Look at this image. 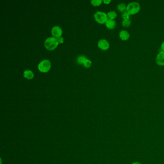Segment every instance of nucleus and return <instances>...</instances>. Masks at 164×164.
Returning <instances> with one entry per match:
<instances>
[{"label": "nucleus", "mask_w": 164, "mask_h": 164, "mask_svg": "<svg viewBox=\"0 0 164 164\" xmlns=\"http://www.w3.org/2000/svg\"><path fill=\"white\" fill-rule=\"evenodd\" d=\"M156 63L160 66L164 65V52H161L158 54L156 58Z\"/></svg>", "instance_id": "nucleus-7"}, {"label": "nucleus", "mask_w": 164, "mask_h": 164, "mask_svg": "<svg viewBox=\"0 0 164 164\" xmlns=\"http://www.w3.org/2000/svg\"><path fill=\"white\" fill-rule=\"evenodd\" d=\"M57 41H58V43L59 44H61V43H63V42H64V38L62 37H57Z\"/></svg>", "instance_id": "nucleus-18"}, {"label": "nucleus", "mask_w": 164, "mask_h": 164, "mask_svg": "<svg viewBox=\"0 0 164 164\" xmlns=\"http://www.w3.org/2000/svg\"><path fill=\"white\" fill-rule=\"evenodd\" d=\"M52 33L54 37H60L62 34V29L59 26H54L52 27Z\"/></svg>", "instance_id": "nucleus-6"}, {"label": "nucleus", "mask_w": 164, "mask_h": 164, "mask_svg": "<svg viewBox=\"0 0 164 164\" xmlns=\"http://www.w3.org/2000/svg\"><path fill=\"white\" fill-rule=\"evenodd\" d=\"M103 3L105 4H109L111 2L110 0H103Z\"/></svg>", "instance_id": "nucleus-19"}, {"label": "nucleus", "mask_w": 164, "mask_h": 164, "mask_svg": "<svg viewBox=\"0 0 164 164\" xmlns=\"http://www.w3.org/2000/svg\"><path fill=\"white\" fill-rule=\"evenodd\" d=\"M107 16H108V18L109 19L114 20V19H115L116 18L117 14H116V13L115 11H110V12H108L107 14Z\"/></svg>", "instance_id": "nucleus-12"}, {"label": "nucleus", "mask_w": 164, "mask_h": 164, "mask_svg": "<svg viewBox=\"0 0 164 164\" xmlns=\"http://www.w3.org/2000/svg\"><path fill=\"white\" fill-rule=\"evenodd\" d=\"M129 16L130 15L127 11H125L122 13V18L123 19H129Z\"/></svg>", "instance_id": "nucleus-17"}, {"label": "nucleus", "mask_w": 164, "mask_h": 164, "mask_svg": "<svg viewBox=\"0 0 164 164\" xmlns=\"http://www.w3.org/2000/svg\"><path fill=\"white\" fill-rule=\"evenodd\" d=\"M58 43L57 38L54 37H50L46 39L44 42V45L47 49L52 50L54 49L58 45Z\"/></svg>", "instance_id": "nucleus-1"}, {"label": "nucleus", "mask_w": 164, "mask_h": 164, "mask_svg": "<svg viewBox=\"0 0 164 164\" xmlns=\"http://www.w3.org/2000/svg\"><path fill=\"white\" fill-rule=\"evenodd\" d=\"M98 46L99 48L103 50H106L109 48V42H108V41H106V39H100L98 42Z\"/></svg>", "instance_id": "nucleus-5"}, {"label": "nucleus", "mask_w": 164, "mask_h": 164, "mask_svg": "<svg viewBox=\"0 0 164 164\" xmlns=\"http://www.w3.org/2000/svg\"><path fill=\"white\" fill-rule=\"evenodd\" d=\"M91 64H92L91 61L90 60L86 59V60L83 63V65L86 67H89L91 65Z\"/></svg>", "instance_id": "nucleus-16"}, {"label": "nucleus", "mask_w": 164, "mask_h": 164, "mask_svg": "<svg viewBox=\"0 0 164 164\" xmlns=\"http://www.w3.org/2000/svg\"><path fill=\"white\" fill-rule=\"evenodd\" d=\"M119 37L123 41H127L129 39L130 35L127 31H122L119 33Z\"/></svg>", "instance_id": "nucleus-8"}, {"label": "nucleus", "mask_w": 164, "mask_h": 164, "mask_svg": "<svg viewBox=\"0 0 164 164\" xmlns=\"http://www.w3.org/2000/svg\"><path fill=\"white\" fill-rule=\"evenodd\" d=\"M51 62L49 60L45 59L41 61L38 65V69L42 72H46L51 68Z\"/></svg>", "instance_id": "nucleus-4"}, {"label": "nucleus", "mask_w": 164, "mask_h": 164, "mask_svg": "<svg viewBox=\"0 0 164 164\" xmlns=\"http://www.w3.org/2000/svg\"><path fill=\"white\" fill-rule=\"evenodd\" d=\"M24 76L28 79H31L34 76L33 73L30 70H26L24 72Z\"/></svg>", "instance_id": "nucleus-10"}, {"label": "nucleus", "mask_w": 164, "mask_h": 164, "mask_svg": "<svg viewBox=\"0 0 164 164\" xmlns=\"http://www.w3.org/2000/svg\"><path fill=\"white\" fill-rule=\"evenodd\" d=\"M132 164H141L140 163L138 162H135L132 163Z\"/></svg>", "instance_id": "nucleus-21"}, {"label": "nucleus", "mask_w": 164, "mask_h": 164, "mask_svg": "<svg viewBox=\"0 0 164 164\" xmlns=\"http://www.w3.org/2000/svg\"><path fill=\"white\" fill-rule=\"evenodd\" d=\"M102 0H92L91 1V3L92 5H95V6H98L102 3Z\"/></svg>", "instance_id": "nucleus-15"}, {"label": "nucleus", "mask_w": 164, "mask_h": 164, "mask_svg": "<svg viewBox=\"0 0 164 164\" xmlns=\"http://www.w3.org/2000/svg\"><path fill=\"white\" fill-rule=\"evenodd\" d=\"M131 25V20L130 19H124L122 21V25L125 28L129 27Z\"/></svg>", "instance_id": "nucleus-13"}, {"label": "nucleus", "mask_w": 164, "mask_h": 164, "mask_svg": "<svg viewBox=\"0 0 164 164\" xmlns=\"http://www.w3.org/2000/svg\"><path fill=\"white\" fill-rule=\"evenodd\" d=\"M116 25V23L114 20L108 19L106 22V26L109 29H113Z\"/></svg>", "instance_id": "nucleus-9"}, {"label": "nucleus", "mask_w": 164, "mask_h": 164, "mask_svg": "<svg viewBox=\"0 0 164 164\" xmlns=\"http://www.w3.org/2000/svg\"><path fill=\"white\" fill-rule=\"evenodd\" d=\"M94 18L97 22L102 24L105 23H106L107 21L108 20L107 14L101 11H98L95 13L94 15Z\"/></svg>", "instance_id": "nucleus-3"}, {"label": "nucleus", "mask_w": 164, "mask_h": 164, "mask_svg": "<svg viewBox=\"0 0 164 164\" xmlns=\"http://www.w3.org/2000/svg\"><path fill=\"white\" fill-rule=\"evenodd\" d=\"M161 49L162 50L163 52H164V42H163L162 45H161Z\"/></svg>", "instance_id": "nucleus-20"}, {"label": "nucleus", "mask_w": 164, "mask_h": 164, "mask_svg": "<svg viewBox=\"0 0 164 164\" xmlns=\"http://www.w3.org/2000/svg\"><path fill=\"white\" fill-rule=\"evenodd\" d=\"M127 8V6H126V5L125 3H119V5H118V10L122 13L125 11H126Z\"/></svg>", "instance_id": "nucleus-11"}, {"label": "nucleus", "mask_w": 164, "mask_h": 164, "mask_svg": "<svg viewBox=\"0 0 164 164\" xmlns=\"http://www.w3.org/2000/svg\"><path fill=\"white\" fill-rule=\"evenodd\" d=\"M86 57L83 56V55H81L78 56L77 58V62L80 64H83L85 61L86 60Z\"/></svg>", "instance_id": "nucleus-14"}, {"label": "nucleus", "mask_w": 164, "mask_h": 164, "mask_svg": "<svg viewBox=\"0 0 164 164\" xmlns=\"http://www.w3.org/2000/svg\"><path fill=\"white\" fill-rule=\"evenodd\" d=\"M141 9L139 3L137 2H131L127 6V11L130 15H133L138 13Z\"/></svg>", "instance_id": "nucleus-2"}]
</instances>
